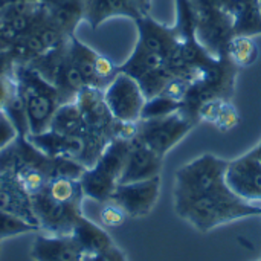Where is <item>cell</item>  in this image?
Wrapping results in <instances>:
<instances>
[{"label":"cell","mask_w":261,"mask_h":261,"mask_svg":"<svg viewBox=\"0 0 261 261\" xmlns=\"http://www.w3.org/2000/svg\"><path fill=\"white\" fill-rule=\"evenodd\" d=\"M84 170L75 161L44 154L29 142L28 136H17L0 150V173L15 176L31 196L55 177L80 179Z\"/></svg>","instance_id":"1"},{"label":"cell","mask_w":261,"mask_h":261,"mask_svg":"<svg viewBox=\"0 0 261 261\" xmlns=\"http://www.w3.org/2000/svg\"><path fill=\"white\" fill-rule=\"evenodd\" d=\"M174 211L202 234L237 220L261 217V205L240 199L226 184L188 199L174 200Z\"/></svg>","instance_id":"2"},{"label":"cell","mask_w":261,"mask_h":261,"mask_svg":"<svg viewBox=\"0 0 261 261\" xmlns=\"http://www.w3.org/2000/svg\"><path fill=\"white\" fill-rule=\"evenodd\" d=\"M15 81L24 102L29 133L46 132L60 107L57 89L28 64L15 66Z\"/></svg>","instance_id":"3"},{"label":"cell","mask_w":261,"mask_h":261,"mask_svg":"<svg viewBox=\"0 0 261 261\" xmlns=\"http://www.w3.org/2000/svg\"><path fill=\"white\" fill-rule=\"evenodd\" d=\"M130 145L132 139H113L99 159L90 168L84 170L80 184L86 199H92L98 203H104L110 199L115 188L119 185Z\"/></svg>","instance_id":"4"},{"label":"cell","mask_w":261,"mask_h":261,"mask_svg":"<svg viewBox=\"0 0 261 261\" xmlns=\"http://www.w3.org/2000/svg\"><path fill=\"white\" fill-rule=\"evenodd\" d=\"M226 167L228 161L211 153H205L182 165L174 174V200L188 199L226 184Z\"/></svg>","instance_id":"5"},{"label":"cell","mask_w":261,"mask_h":261,"mask_svg":"<svg viewBox=\"0 0 261 261\" xmlns=\"http://www.w3.org/2000/svg\"><path fill=\"white\" fill-rule=\"evenodd\" d=\"M196 125L197 124L187 115L176 112L161 118L139 119L136 122L135 138L165 159V156L179 145Z\"/></svg>","instance_id":"6"},{"label":"cell","mask_w":261,"mask_h":261,"mask_svg":"<svg viewBox=\"0 0 261 261\" xmlns=\"http://www.w3.org/2000/svg\"><path fill=\"white\" fill-rule=\"evenodd\" d=\"M118 69L119 72L132 76L141 86L147 99L161 95L167 84L176 78L161 55L145 49L138 43L135 44L128 58L122 64H118Z\"/></svg>","instance_id":"7"},{"label":"cell","mask_w":261,"mask_h":261,"mask_svg":"<svg viewBox=\"0 0 261 261\" xmlns=\"http://www.w3.org/2000/svg\"><path fill=\"white\" fill-rule=\"evenodd\" d=\"M40 232L47 236H70L75 223L84 214L83 202H66L50 196L46 188L31 196Z\"/></svg>","instance_id":"8"},{"label":"cell","mask_w":261,"mask_h":261,"mask_svg":"<svg viewBox=\"0 0 261 261\" xmlns=\"http://www.w3.org/2000/svg\"><path fill=\"white\" fill-rule=\"evenodd\" d=\"M104 101L116 121L136 124L142 116L147 98L132 76L119 72L104 90Z\"/></svg>","instance_id":"9"},{"label":"cell","mask_w":261,"mask_h":261,"mask_svg":"<svg viewBox=\"0 0 261 261\" xmlns=\"http://www.w3.org/2000/svg\"><path fill=\"white\" fill-rule=\"evenodd\" d=\"M225 180L236 196L249 203L261 205V161L251 150L228 161Z\"/></svg>","instance_id":"10"},{"label":"cell","mask_w":261,"mask_h":261,"mask_svg":"<svg viewBox=\"0 0 261 261\" xmlns=\"http://www.w3.org/2000/svg\"><path fill=\"white\" fill-rule=\"evenodd\" d=\"M161 194V176L142 182L119 184L109 200L116 203L128 219H141L148 216Z\"/></svg>","instance_id":"11"},{"label":"cell","mask_w":261,"mask_h":261,"mask_svg":"<svg viewBox=\"0 0 261 261\" xmlns=\"http://www.w3.org/2000/svg\"><path fill=\"white\" fill-rule=\"evenodd\" d=\"M133 21L138 29V44L161 55L167 63L176 57L180 49V37L176 26H167L154 20L150 12Z\"/></svg>","instance_id":"12"},{"label":"cell","mask_w":261,"mask_h":261,"mask_svg":"<svg viewBox=\"0 0 261 261\" xmlns=\"http://www.w3.org/2000/svg\"><path fill=\"white\" fill-rule=\"evenodd\" d=\"M164 158L154 153L151 148H148L136 138H133L119 184H132L154 179L161 176Z\"/></svg>","instance_id":"13"},{"label":"cell","mask_w":261,"mask_h":261,"mask_svg":"<svg viewBox=\"0 0 261 261\" xmlns=\"http://www.w3.org/2000/svg\"><path fill=\"white\" fill-rule=\"evenodd\" d=\"M34 261H81L84 254L72 236H47L37 232L31 248Z\"/></svg>","instance_id":"14"},{"label":"cell","mask_w":261,"mask_h":261,"mask_svg":"<svg viewBox=\"0 0 261 261\" xmlns=\"http://www.w3.org/2000/svg\"><path fill=\"white\" fill-rule=\"evenodd\" d=\"M0 210L18 216L26 222L38 226L32 208L31 194L26 191L23 184L12 174L0 173Z\"/></svg>","instance_id":"15"},{"label":"cell","mask_w":261,"mask_h":261,"mask_svg":"<svg viewBox=\"0 0 261 261\" xmlns=\"http://www.w3.org/2000/svg\"><path fill=\"white\" fill-rule=\"evenodd\" d=\"M144 15L136 0H84V21L92 29H98L113 17H128L136 20Z\"/></svg>","instance_id":"16"},{"label":"cell","mask_w":261,"mask_h":261,"mask_svg":"<svg viewBox=\"0 0 261 261\" xmlns=\"http://www.w3.org/2000/svg\"><path fill=\"white\" fill-rule=\"evenodd\" d=\"M49 20L67 37L84 21V0H40Z\"/></svg>","instance_id":"17"},{"label":"cell","mask_w":261,"mask_h":261,"mask_svg":"<svg viewBox=\"0 0 261 261\" xmlns=\"http://www.w3.org/2000/svg\"><path fill=\"white\" fill-rule=\"evenodd\" d=\"M197 122L210 124L220 132H229L239 125L240 115L229 98H213L200 104L197 110Z\"/></svg>","instance_id":"18"},{"label":"cell","mask_w":261,"mask_h":261,"mask_svg":"<svg viewBox=\"0 0 261 261\" xmlns=\"http://www.w3.org/2000/svg\"><path fill=\"white\" fill-rule=\"evenodd\" d=\"M73 240L78 243L80 249L84 255H93L110 249L115 242L109 236V232L99 225L89 220L84 214L78 219L70 234Z\"/></svg>","instance_id":"19"},{"label":"cell","mask_w":261,"mask_h":261,"mask_svg":"<svg viewBox=\"0 0 261 261\" xmlns=\"http://www.w3.org/2000/svg\"><path fill=\"white\" fill-rule=\"evenodd\" d=\"M67 49H69V55H70L73 64L78 67L86 86L92 87V89L102 90L99 78H98V72H96V60H98L99 52L92 49L89 44L83 43L76 35L69 37Z\"/></svg>","instance_id":"20"},{"label":"cell","mask_w":261,"mask_h":261,"mask_svg":"<svg viewBox=\"0 0 261 261\" xmlns=\"http://www.w3.org/2000/svg\"><path fill=\"white\" fill-rule=\"evenodd\" d=\"M47 130L64 136H86V125L76 101L60 104Z\"/></svg>","instance_id":"21"},{"label":"cell","mask_w":261,"mask_h":261,"mask_svg":"<svg viewBox=\"0 0 261 261\" xmlns=\"http://www.w3.org/2000/svg\"><path fill=\"white\" fill-rule=\"evenodd\" d=\"M226 57L237 69H245L257 63L260 57V49L254 37L234 35L228 43Z\"/></svg>","instance_id":"22"},{"label":"cell","mask_w":261,"mask_h":261,"mask_svg":"<svg viewBox=\"0 0 261 261\" xmlns=\"http://www.w3.org/2000/svg\"><path fill=\"white\" fill-rule=\"evenodd\" d=\"M32 232H40L38 226L26 222L24 219L18 216H14L11 213L0 210V243L12 237L32 234Z\"/></svg>","instance_id":"23"},{"label":"cell","mask_w":261,"mask_h":261,"mask_svg":"<svg viewBox=\"0 0 261 261\" xmlns=\"http://www.w3.org/2000/svg\"><path fill=\"white\" fill-rule=\"evenodd\" d=\"M3 113L6 115V118L11 121V124L17 130L18 136H28L29 135V124H28L26 109H24V102H23V98L20 95L18 86H17V92L11 96V99L5 106Z\"/></svg>","instance_id":"24"},{"label":"cell","mask_w":261,"mask_h":261,"mask_svg":"<svg viewBox=\"0 0 261 261\" xmlns=\"http://www.w3.org/2000/svg\"><path fill=\"white\" fill-rule=\"evenodd\" d=\"M184 107L182 102L161 93L151 99H147L145 107L142 110V116L141 119H150V118H161V116H167L176 112H180Z\"/></svg>","instance_id":"25"},{"label":"cell","mask_w":261,"mask_h":261,"mask_svg":"<svg viewBox=\"0 0 261 261\" xmlns=\"http://www.w3.org/2000/svg\"><path fill=\"white\" fill-rule=\"evenodd\" d=\"M101 205L102 208L99 211V220L106 228H119L128 219L127 214L112 200H107Z\"/></svg>","instance_id":"26"},{"label":"cell","mask_w":261,"mask_h":261,"mask_svg":"<svg viewBox=\"0 0 261 261\" xmlns=\"http://www.w3.org/2000/svg\"><path fill=\"white\" fill-rule=\"evenodd\" d=\"M17 92L15 73L14 76H0V112H3L5 106L11 99V96Z\"/></svg>","instance_id":"27"},{"label":"cell","mask_w":261,"mask_h":261,"mask_svg":"<svg viewBox=\"0 0 261 261\" xmlns=\"http://www.w3.org/2000/svg\"><path fill=\"white\" fill-rule=\"evenodd\" d=\"M18 136L17 130L11 124V121L6 118L3 112H0V150L5 148L8 144H11Z\"/></svg>","instance_id":"28"},{"label":"cell","mask_w":261,"mask_h":261,"mask_svg":"<svg viewBox=\"0 0 261 261\" xmlns=\"http://www.w3.org/2000/svg\"><path fill=\"white\" fill-rule=\"evenodd\" d=\"M81 261H127V257L121 248L113 245L110 249H107L104 252L93 254V255H84Z\"/></svg>","instance_id":"29"},{"label":"cell","mask_w":261,"mask_h":261,"mask_svg":"<svg viewBox=\"0 0 261 261\" xmlns=\"http://www.w3.org/2000/svg\"><path fill=\"white\" fill-rule=\"evenodd\" d=\"M17 61L9 49L0 50V76H14Z\"/></svg>","instance_id":"30"},{"label":"cell","mask_w":261,"mask_h":261,"mask_svg":"<svg viewBox=\"0 0 261 261\" xmlns=\"http://www.w3.org/2000/svg\"><path fill=\"white\" fill-rule=\"evenodd\" d=\"M14 43V37L11 34V31L8 29V26L0 20V50L9 49Z\"/></svg>","instance_id":"31"},{"label":"cell","mask_w":261,"mask_h":261,"mask_svg":"<svg viewBox=\"0 0 261 261\" xmlns=\"http://www.w3.org/2000/svg\"><path fill=\"white\" fill-rule=\"evenodd\" d=\"M17 2H40V0H0V9L11 3H17Z\"/></svg>","instance_id":"32"},{"label":"cell","mask_w":261,"mask_h":261,"mask_svg":"<svg viewBox=\"0 0 261 261\" xmlns=\"http://www.w3.org/2000/svg\"><path fill=\"white\" fill-rule=\"evenodd\" d=\"M251 151H252V153H254V154H255V156H257V158L261 161V141L257 144V145H255V147H254V148H252V150H251Z\"/></svg>","instance_id":"33"},{"label":"cell","mask_w":261,"mask_h":261,"mask_svg":"<svg viewBox=\"0 0 261 261\" xmlns=\"http://www.w3.org/2000/svg\"><path fill=\"white\" fill-rule=\"evenodd\" d=\"M141 3H142V8H144V11H145V12H150V8H151V0H141Z\"/></svg>","instance_id":"34"},{"label":"cell","mask_w":261,"mask_h":261,"mask_svg":"<svg viewBox=\"0 0 261 261\" xmlns=\"http://www.w3.org/2000/svg\"><path fill=\"white\" fill-rule=\"evenodd\" d=\"M260 17H261V5H260Z\"/></svg>","instance_id":"35"},{"label":"cell","mask_w":261,"mask_h":261,"mask_svg":"<svg viewBox=\"0 0 261 261\" xmlns=\"http://www.w3.org/2000/svg\"><path fill=\"white\" fill-rule=\"evenodd\" d=\"M258 3H260V5H261V0H258Z\"/></svg>","instance_id":"36"},{"label":"cell","mask_w":261,"mask_h":261,"mask_svg":"<svg viewBox=\"0 0 261 261\" xmlns=\"http://www.w3.org/2000/svg\"><path fill=\"white\" fill-rule=\"evenodd\" d=\"M258 261H261V260H258Z\"/></svg>","instance_id":"37"}]
</instances>
